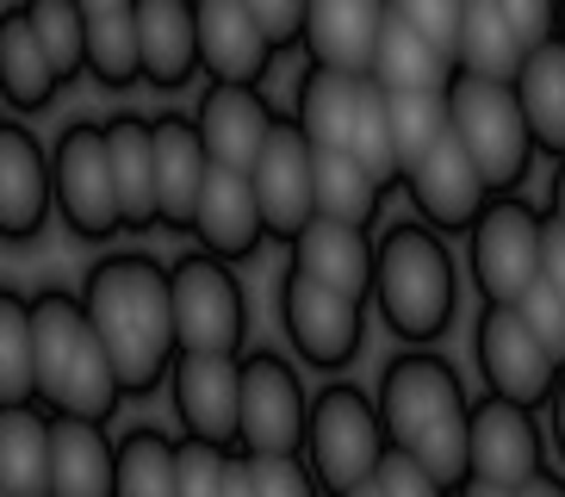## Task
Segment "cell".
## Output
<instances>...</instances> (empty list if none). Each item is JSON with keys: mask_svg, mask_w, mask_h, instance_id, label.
Instances as JSON below:
<instances>
[{"mask_svg": "<svg viewBox=\"0 0 565 497\" xmlns=\"http://www.w3.org/2000/svg\"><path fill=\"white\" fill-rule=\"evenodd\" d=\"M82 305L113 355L125 398H150L156 385H168L181 336H174V281L156 255H143V248L100 255L82 281Z\"/></svg>", "mask_w": 565, "mask_h": 497, "instance_id": "obj_1", "label": "cell"}, {"mask_svg": "<svg viewBox=\"0 0 565 497\" xmlns=\"http://www.w3.org/2000/svg\"><path fill=\"white\" fill-rule=\"evenodd\" d=\"M380 416L385 435L411 447L429 466L441 491H466L472 485V461H466V430H472V398H466L460 373L448 355H435L429 342L398 348L380 367Z\"/></svg>", "mask_w": 565, "mask_h": 497, "instance_id": "obj_2", "label": "cell"}, {"mask_svg": "<svg viewBox=\"0 0 565 497\" xmlns=\"http://www.w3.org/2000/svg\"><path fill=\"white\" fill-rule=\"evenodd\" d=\"M32 348H38V404L113 423V411L125 404V385H118V367L106 355L100 330H94V317H87L82 293H63V286L32 293Z\"/></svg>", "mask_w": 565, "mask_h": 497, "instance_id": "obj_3", "label": "cell"}, {"mask_svg": "<svg viewBox=\"0 0 565 497\" xmlns=\"http://www.w3.org/2000/svg\"><path fill=\"white\" fill-rule=\"evenodd\" d=\"M380 262H373V305H380L385 330L398 342H441L460 305V267L448 243L423 218H398L380 236Z\"/></svg>", "mask_w": 565, "mask_h": 497, "instance_id": "obj_4", "label": "cell"}, {"mask_svg": "<svg viewBox=\"0 0 565 497\" xmlns=\"http://www.w3.org/2000/svg\"><path fill=\"white\" fill-rule=\"evenodd\" d=\"M448 125L472 162L484 168L491 193H522L534 168V131H529V113L515 99L510 75H479V68H454L448 75Z\"/></svg>", "mask_w": 565, "mask_h": 497, "instance_id": "obj_5", "label": "cell"}, {"mask_svg": "<svg viewBox=\"0 0 565 497\" xmlns=\"http://www.w3.org/2000/svg\"><path fill=\"white\" fill-rule=\"evenodd\" d=\"M392 447L380 416V398L349 380H330L311 398L305 416V461L317 473V491H366L380 454Z\"/></svg>", "mask_w": 565, "mask_h": 497, "instance_id": "obj_6", "label": "cell"}, {"mask_svg": "<svg viewBox=\"0 0 565 497\" xmlns=\"http://www.w3.org/2000/svg\"><path fill=\"white\" fill-rule=\"evenodd\" d=\"M541 248H547V212L522 193H491L466 231V267L479 298H522L541 281Z\"/></svg>", "mask_w": 565, "mask_h": 497, "instance_id": "obj_7", "label": "cell"}, {"mask_svg": "<svg viewBox=\"0 0 565 497\" xmlns=\"http://www.w3.org/2000/svg\"><path fill=\"white\" fill-rule=\"evenodd\" d=\"M51 187H56V212H63L68 236H82V243H113V236L125 231L106 125L75 118V125L56 137L51 144Z\"/></svg>", "mask_w": 565, "mask_h": 497, "instance_id": "obj_8", "label": "cell"}, {"mask_svg": "<svg viewBox=\"0 0 565 497\" xmlns=\"http://www.w3.org/2000/svg\"><path fill=\"white\" fill-rule=\"evenodd\" d=\"M280 324H286V342L299 348L305 367L342 373V367L361 355L366 298L342 293V286L317 281V274H305V267L286 262V274H280Z\"/></svg>", "mask_w": 565, "mask_h": 497, "instance_id": "obj_9", "label": "cell"}, {"mask_svg": "<svg viewBox=\"0 0 565 497\" xmlns=\"http://www.w3.org/2000/svg\"><path fill=\"white\" fill-rule=\"evenodd\" d=\"M174 281V336L181 348H212V355H243L249 348V293L231 274L224 255L186 248L168 267Z\"/></svg>", "mask_w": 565, "mask_h": 497, "instance_id": "obj_10", "label": "cell"}, {"mask_svg": "<svg viewBox=\"0 0 565 497\" xmlns=\"http://www.w3.org/2000/svg\"><path fill=\"white\" fill-rule=\"evenodd\" d=\"M472 361L484 373V392H503L515 404L547 411L553 385H559V355L529 330V317L515 298H484L479 324H472Z\"/></svg>", "mask_w": 565, "mask_h": 497, "instance_id": "obj_11", "label": "cell"}, {"mask_svg": "<svg viewBox=\"0 0 565 497\" xmlns=\"http://www.w3.org/2000/svg\"><path fill=\"white\" fill-rule=\"evenodd\" d=\"M547 423L534 404H515L503 392L472 398V430H466V461H472V485L491 491H529L534 473L547 466Z\"/></svg>", "mask_w": 565, "mask_h": 497, "instance_id": "obj_12", "label": "cell"}, {"mask_svg": "<svg viewBox=\"0 0 565 497\" xmlns=\"http://www.w3.org/2000/svg\"><path fill=\"white\" fill-rule=\"evenodd\" d=\"M249 181H255V199H262V218H267L274 243H292L317 218V144L305 137V125L292 113L274 118Z\"/></svg>", "mask_w": 565, "mask_h": 497, "instance_id": "obj_13", "label": "cell"}, {"mask_svg": "<svg viewBox=\"0 0 565 497\" xmlns=\"http://www.w3.org/2000/svg\"><path fill=\"white\" fill-rule=\"evenodd\" d=\"M305 392L299 367L280 348H243V447L249 454H299L305 447Z\"/></svg>", "mask_w": 565, "mask_h": 497, "instance_id": "obj_14", "label": "cell"}, {"mask_svg": "<svg viewBox=\"0 0 565 497\" xmlns=\"http://www.w3.org/2000/svg\"><path fill=\"white\" fill-rule=\"evenodd\" d=\"M168 398L186 435L217 447H243V355L181 348L168 367Z\"/></svg>", "mask_w": 565, "mask_h": 497, "instance_id": "obj_15", "label": "cell"}, {"mask_svg": "<svg viewBox=\"0 0 565 497\" xmlns=\"http://www.w3.org/2000/svg\"><path fill=\"white\" fill-rule=\"evenodd\" d=\"M404 199L416 205V218L423 224H435V231H472V218L484 212V199H491V181H484V168L472 162V149L454 137V125L441 137H435L423 156H416L411 168H404Z\"/></svg>", "mask_w": 565, "mask_h": 497, "instance_id": "obj_16", "label": "cell"}, {"mask_svg": "<svg viewBox=\"0 0 565 497\" xmlns=\"http://www.w3.org/2000/svg\"><path fill=\"white\" fill-rule=\"evenodd\" d=\"M193 243L212 248V255H224V262H249V255H262L267 218H262V199H255L249 168L212 162L205 193H200V205H193Z\"/></svg>", "mask_w": 565, "mask_h": 497, "instance_id": "obj_17", "label": "cell"}, {"mask_svg": "<svg viewBox=\"0 0 565 497\" xmlns=\"http://www.w3.org/2000/svg\"><path fill=\"white\" fill-rule=\"evenodd\" d=\"M51 149L25 125H0V243H32L51 224Z\"/></svg>", "mask_w": 565, "mask_h": 497, "instance_id": "obj_18", "label": "cell"}, {"mask_svg": "<svg viewBox=\"0 0 565 497\" xmlns=\"http://www.w3.org/2000/svg\"><path fill=\"white\" fill-rule=\"evenodd\" d=\"M156 125V218L162 231L193 236V205L205 193V175H212V149L200 137V118L186 113H162Z\"/></svg>", "mask_w": 565, "mask_h": 497, "instance_id": "obj_19", "label": "cell"}, {"mask_svg": "<svg viewBox=\"0 0 565 497\" xmlns=\"http://www.w3.org/2000/svg\"><path fill=\"white\" fill-rule=\"evenodd\" d=\"M193 118H200V137H205V149H212V162L255 168V156H262L280 106H274L255 82H205Z\"/></svg>", "mask_w": 565, "mask_h": 497, "instance_id": "obj_20", "label": "cell"}, {"mask_svg": "<svg viewBox=\"0 0 565 497\" xmlns=\"http://www.w3.org/2000/svg\"><path fill=\"white\" fill-rule=\"evenodd\" d=\"M200 7V68L212 82H267L280 44L262 32L249 0H193Z\"/></svg>", "mask_w": 565, "mask_h": 497, "instance_id": "obj_21", "label": "cell"}, {"mask_svg": "<svg viewBox=\"0 0 565 497\" xmlns=\"http://www.w3.org/2000/svg\"><path fill=\"white\" fill-rule=\"evenodd\" d=\"M137 50H143V82L181 94L200 75V7L193 0H137Z\"/></svg>", "mask_w": 565, "mask_h": 497, "instance_id": "obj_22", "label": "cell"}, {"mask_svg": "<svg viewBox=\"0 0 565 497\" xmlns=\"http://www.w3.org/2000/svg\"><path fill=\"white\" fill-rule=\"evenodd\" d=\"M286 248H292V267H305V274H317V281L342 286V293L373 298V262H380V243L366 236V224L317 212Z\"/></svg>", "mask_w": 565, "mask_h": 497, "instance_id": "obj_23", "label": "cell"}, {"mask_svg": "<svg viewBox=\"0 0 565 497\" xmlns=\"http://www.w3.org/2000/svg\"><path fill=\"white\" fill-rule=\"evenodd\" d=\"M385 13H392V0H311L305 7V50H311V63H335V68L366 75Z\"/></svg>", "mask_w": 565, "mask_h": 497, "instance_id": "obj_24", "label": "cell"}, {"mask_svg": "<svg viewBox=\"0 0 565 497\" xmlns=\"http://www.w3.org/2000/svg\"><path fill=\"white\" fill-rule=\"evenodd\" d=\"M106 149H113V181H118V212H125V231L143 236L156 231V125L137 113L106 118Z\"/></svg>", "mask_w": 565, "mask_h": 497, "instance_id": "obj_25", "label": "cell"}, {"mask_svg": "<svg viewBox=\"0 0 565 497\" xmlns=\"http://www.w3.org/2000/svg\"><path fill=\"white\" fill-rule=\"evenodd\" d=\"M63 87L56 75L51 50L38 44L32 19H25V0H13L7 13H0V99L13 106V113H44Z\"/></svg>", "mask_w": 565, "mask_h": 497, "instance_id": "obj_26", "label": "cell"}, {"mask_svg": "<svg viewBox=\"0 0 565 497\" xmlns=\"http://www.w3.org/2000/svg\"><path fill=\"white\" fill-rule=\"evenodd\" d=\"M366 75H373L385 94H404V87H448L454 50H448V44H435V38L423 32V25H411L404 13H385Z\"/></svg>", "mask_w": 565, "mask_h": 497, "instance_id": "obj_27", "label": "cell"}, {"mask_svg": "<svg viewBox=\"0 0 565 497\" xmlns=\"http://www.w3.org/2000/svg\"><path fill=\"white\" fill-rule=\"evenodd\" d=\"M0 491H51V404H38V398L0 404Z\"/></svg>", "mask_w": 565, "mask_h": 497, "instance_id": "obj_28", "label": "cell"}, {"mask_svg": "<svg viewBox=\"0 0 565 497\" xmlns=\"http://www.w3.org/2000/svg\"><path fill=\"white\" fill-rule=\"evenodd\" d=\"M51 491L100 497L113 491V442L106 423L75 411H51Z\"/></svg>", "mask_w": 565, "mask_h": 497, "instance_id": "obj_29", "label": "cell"}, {"mask_svg": "<svg viewBox=\"0 0 565 497\" xmlns=\"http://www.w3.org/2000/svg\"><path fill=\"white\" fill-rule=\"evenodd\" d=\"M510 82H515L522 113H529L534 149L559 162V156H565V44H559V38H547V44H529Z\"/></svg>", "mask_w": 565, "mask_h": 497, "instance_id": "obj_30", "label": "cell"}, {"mask_svg": "<svg viewBox=\"0 0 565 497\" xmlns=\"http://www.w3.org/2000/svg\"><path fill=\"white\" fill-rule=\"evenodd\" d=\"M361 82L354 68H335V63H311L299 75V99H292V118L305 125L317 149H349L354 131V106H361Z\"/></svg>", "mask_w": 565, "mask_h": 497, "instance_id": "obj_31", "label": "cell"}, {"mask_svg": "<svg viewBox=\"0 0 565 497\" xmlns=\"http://www.w3.org/2000/svg\"><path fill=\"white\" fill-rule=\"evenodd\" d=\"M522 38L503 19L498 0H466L460 7V32H454V68H479V75H515L522 63Z\"/></svg>", "mask_w": 565, "mask_h": 497, "instance_id": "obj_32", "label": "cell"}, {"mask_svg": "<svg viewBox=\"0 0 565 497\" xmlns=\"http://www.w3.org/2000/svg\"><path fill=\"white\" fill-rule=\"evenodd\" d=\"M174 435L137 423L113 442V491L125 497H174Z\"/></svg>", "mask_w": 565, "mask_h": 497, "instance_id": "obj_33", "label": "cell"}, {"mask_svg": "<svg viewBox=\"0 0 565 497\" xmlns=\"http://www.w3.org/2000/svg\"><path fill=\"white\" fill-rule=\"evenodd\" d=\"M385 205V187L373 181V168L354 149H317V212L349 218V224H373Z\"/></svg>", "mask_w": 565, "mask_h": 497, "instance_id": "obj_34", "label": "cell"}, {"mask_svg": "<svg viewBox=\"0 0 565 497\" xmlns=\"http://www.w3.org/2000/svg\"><path fill=\"white\" fill-rule=\"evenodd\" d=\"M38 398V348H32V293L0 286V404Z\"/></svg>", "mask_w": 565, "mask_h": 497, "instance_id": "obj_35", "label": "cell"}, {"mask_svg": "<svg viewBox=\"0 0 565 497\" xmlns=\"http://www.w3.org/2000/svg\"><path fill=\"white\" fill-rule=\"evenodd\" d=\"M87 75L113 94L143 82V50H137V7L131 13H100L87 19Z\"/></svg>", "mask_w": 565, "mask_h": 497, "instance_id": "obj_36", "label": "cell"}, {"mask_svg": "<svg viewBox=\"0 0 565 497\" xmlns=\"http://www.w3.org/2000/svg\"><path fill=\"white\" fill-rule=\"evenodd\" d=\"M349 149L373 168V181L392 193L404 181V156H398V131H392V106H385V87L366 75L361 82V106H354V131H349Z\"/></svg>", "mask_w": 565, "mask_h": 497, "instance_id": "obj_37", "label": "cell"}, {"mask_svg": "<svg viewBox=\"0 0 565 497\" xmlns=\"http://www.w3.org/2000/svg\"><path fill=\"white\" fill-rule=\"evenodd\" d=\"M25 19H32L38 44L51 50L63 87L75 82V75H87V13H82V0H25Z\"/></svg>", "mask_w": 565, "mask_h": 497, "instance_id": "obj_38", "label": "cell"}, {"mask_svg": "<svg viewBox=\"0 0 565 497\" xmlns=\"http://www.w3.org/2000/svg\"><path fill=\"white\" fill-rule=\"evenodd\" d=\"M385 106H392V131H398L404 168L448 131V87H404V94H385Z\"/></svg>", "mask_w": 565, "mask_h": 497, "instance_id": "obj_39", "label": "cell"}, {"mask_svg": "<svg viewBox=\"0 0 565 497\" xmlns=\"http://www.w3.org/2000/svg\"><path fill=\"white\" fill-rule=\"evenodd\" d=\"M224 466H231V447L186 435L174 447V497H224Z\"/></svg>", "mask_w": 565, "mask_h": 497, "instance_id": "obj_40", "label": "cell"}, {"mask_svg": "<svg viewBox=\"0 0 565 497\" xmlns=\"http://www.w3.org/2000/svg\"><path fill=\"white\" fill-rule=\"evenodd\" d=\"M243 454H249V447H243ZM249 485H255V497H311L317 473H311V461H305V447L299 454H249Z\"/></svg>", "mask_w": 565, "mask_h": 497, "instance_id": "obj_41", "label": "cell"}, {"mask_svg": "<svg viewBox=\"0 0 565 497\" xmlns=\"http://www.w3.org/2000/svg\"><path fill=\"white\" fill-rule=\"evenodd\" d=\"M366 491H380V497H441V479H435L429 466L416 461L411 447H385L380 466H373V479H366Z\"/></svg>", "mask_w": 565, "mask_h": 497, "instance_id": "obj_42", "label": "cell"}, {"mask_svg": "<svg viewBox=\"0 0 565 497\" xmlns=\"http://www.w3.org/2000/svg\"><path fill=\"white\" fill-rule=\"evenodd\" d=\"M515 305H522V317H529V330L541 336V342L559 355V367H565V293H553L547 281H534Z\"/></svg>", "mask_w": 565, "mask_h": 497, "instance_id": "obj_43", "label": "cell"}, {"mask_svg": "<svg viewBox=\"0 0 565 497\" xmlns=\"http://www.w3.org/2000/svg\"><path fill=\"white\" fill-rule=\"evenodd\" d=\"M460 7L466 0H392V13H404L411 25H423L435 44L448 50H454V32H460Z\"/></svg>", "mask_w": 565, "mask_h": 497, "instance_id": "obj_44", "label": "cell"}, {"mask_svg": "<svg viewBox=\"0 0 565 497\" xmlns=\"http://www.w3.org/2000/svg\"><path fill=\"white\" fill-rule=\"evenodd\" d=\"M305 7H311V0H249V13L262 19V32L280 50L305 44Z\"/></svg>", "mask_w": 565, "mask_h": 497, "instance_id": "obj_45", "label": "cell"}, {"mask_svg": "<svg viewBox=\"0 0 565 497\" xmlns=\"http://www.w3.org/2000/svg\"><path fill=\"white\" fill-rule=\"evenodd\" d=\"M503 19L515 25L522 44H547L553 38V13H559V0H498Z\"/></svg>", "mask_w": 565, "mask_h": 497, "instance_id": "obj_46", "label": "cell"}, {"mask_svg": "<svg viewBox=\"0 0 565 497\" xmlns=\"http://www.w3.org/2000/svg\"><path fill=\"white\" fill-rule=\"evenodd\" d=\"M541 281H547L553 293H565V224H559V218H547V248H541Z\"/></svg>", "mask_w": 565, "mask_h": 497, "instance_id": "obj_47", "label": "cell"}, {"mask_svg": "<svg viewBox=\"0 0 565 497\" xmlns=\"http://www.w3.org/2000/svg\"><path fill=\"white\" fill-rule=\"evenodd\" d=\"M547 435H553V454L565 461V367H559V385L547 398Z\"/></svg>", "mask_w": 565, "mask_h": 497, "instance_id": "obj_48", "label": "cell"}, {"mask_svg": "<svg viewBox=\"0 0 565 497\" xmlns=\"http://www.w3.org/2000/svg\"><path fill=\"white\" fill-rule=\"evenodd\" d=\"M547 218H559V224H565V156L553 162V181H547Z\"/></svg>", "mask_w": 565, "mask_h": 497, "instance_id": "obj_49", "label": "cell"}, {"mask_svg": "<svg viewBox=\"0 0 565 497\" xmlns=\"http://www.w3.org/2000/svg\"><path fill=\"white\" fill-rule=\"evenodd\" d=\"M137 0H82V13L87 19H100V13H131Z\"/></svg>", "mask_w": 565, "mask_h": 497, "instance_id": "obj_50", "label": "cell"}, {"mask_svg": "<svg viewBox=\"0 0 565 497\" xmlns=\"http://www.w3.org/2000/svg\"><path fill=\"white\" fill-rule=\"evenodd\" d=\"M553 38L565 44V0H559V13H553Z\"/></svg>", "mask_w": 565, "mask_h": 497, "instance_id": "obj_51", "label": "cell"}, {"mask_svg": "<svg viewBox=\"0 0 565 497\" xmlns=\"http://www.w3.org/2000/svg\"><path fill=\"white\" fill-rule=\"evenodd\" d=\"M0 106H7V99H0ZM0 125H7V113H0Z\"/></svg>", "mask_w": 565, "mask_h": 497, "instance_id": "obj_52", "label": "cell"}]
</instances>
